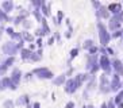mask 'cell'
Returning <instances> with one entry per match:
<instances>
[{
	"label": "cell",
	"mask_w": 123,
	"mask_h": 108,
	"mask_svg": "<svg viewBox=\"0 0 123 108\" xmlns=\"http://www.w3.org/2000/svg\"><path fill=\"white\" fill-rule=\"evenodd\" d=\"M34 73H35V74H38L39 77H42V78H51V77H53V73L49 72L46 68L35 69V70H34Z\"/></svg>",
	"instance_id": "obj_1"
},
{
	"label": "cell",
	"mask_w": 123,
	"mask_h": 108,
	"mask_svg": "<svg viewBox=\"0 0 123 108\" xmlns=\"http://www.w3.org/2000/svg\"><path fill=\"white\" fill-rule=\"evenodd\" d=\"M19 78H20V73H19V70L16 69V70H14V73H12V80H14L15 83L18 84Z\"/></svg>",
	"instance_id": "obj_2"
},
{
	"label": "cell",
	"mask_w": 123,
	"mask_h": 108,
	"mask_svg": "<svg viewBox=\"0 0 123 108\" xmlns=\"http://www.w3.org/2000/svg\"><path fill=\"white\" fill-rule=\"evenodd\" d=\"M12 6H14V4H12L11 1H4V3H3V8L7 11V12H10V11H11Z\"/></svg>",
	"instance_id": "obj_3"
},
{
	"label": "cell",
	"mask_w": 123,
	"mask_h": 108,
	"mask_svg": "<svg viewBox=\"0 0 123 108\" xmlns=\"http://www.w3.org/2000/svg\"><path fill=\"white\" fill-rule=\"evenodd\" d=\"M22 53H23V55H22L23 58H29L30 57V51L29 50H23Z\"/></svg>",
	"instance_id": "obj_4"
},
{
	"label": "cell",
	"mask_w": 123,
	"mask_h": 108,
	"mask_svg": "<svg viewBox=\"0 0 123 108\" xmlns=\"http://www.w3.org/2000/svg\"><path fill=\"white\" fill-rule=\"evenodd\" d=\"M54 83H55V84H61V83H64V77H60V78H55V80H54Z\"/></svg>",
	"instance_id": "obj_5"
},
{
	"label": "cell",
	"mask_w": 123,
	"mask_h": 108,
	"mask_svg": "<svg viewBox=\"0 0 123 108\" xmlns=\"http://www.w3.org/2000/svg\"><path fill=\"white\" fill-rule=\"evenodd\" d=\"M6 19H7L6 14H3V11H0V20H6Z\"/></svg>",
	"instance_id": "obj_6"
},
{
	"label": "cell",
	"mask_w": 123,
	"mask_h": 108,
	"mask_svg": "<svg viewBox=\"0 0 123 108\" xmlns=\"http://www.w3.org/2000/svg\"><path fill=\"white\" fill-rule=\"evenodd\" d=\"M4 105H6L7 108H11L12 107V101H6V103H4Z\"/></svg>",
	"instance_id": "obj_7"
},
{
	"label": "cell",
	"mask_w": 123,
	"mask_h": 108,
	"mask_svg": "<svg viewBox=\"0 0 123 108\" xmlns=\"http://www.w3.org/2000/svg\"><path fill=\"white\" fill-rule=\"evenodd\" d=\"M70 55H72V57H76V55H77V49H74V50H72V53H70Z\"/></svg>",
	"instance_id": "obj_8"
},
{
	"label": "cell",
	"mask_w": 123,
	"mask_h": 108,
	"mask_svg": "<svg viewBox=\"0 0 123 108\" xmlns=\"http://www.w3.org/2000/svg\"><path fill=\"white\" fill-rule=\"evenodd\" d=\"M73 103H68V104H66V108H73Z\"/></svg>",
	"instance_id": "obj_9"
},
{
	"label": "cell",
	"mask_w": 123,
	"mask_h": 108,
	"mask_svg": "<svg viewBox=\"0 0 123 108\" xmlns=\"http://www.w3.org/2000/svg\"><path fill=\"white\" fill-rule=\"evenodd\" d=\"M57 16H58V19H62V12H61V11L58 12V15H57Z\"/></svg>",
	"instance_id": "obj_10"
},
{
	"label": "cell",
	"mask_w": 123,
	"mask_h": 108,
	"mask_svg": "<svg viewBox=\"0 0 123 108\" xmlns=\"http://www.w3.org/2000/svg\"><path fill=\"white\" fill-rule=\"evenodd\" d=\"M34 108H39V103H35V104H34Z\"/></svg>",
	"instance_id": "obj_11"
}]
</instances>
